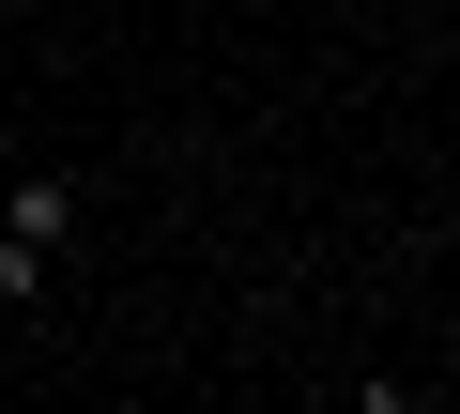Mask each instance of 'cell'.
Masks as SVG:
<instances>
[{"mask_svg":"<svg viewBox=\"0 0 460 414\" xmlns=\"http://www.w3.org/2000/svg\"><path fill=\"white\" fill-rule=\"evenodd\" d=\"M77 216H93V184H77V169H16V184H0V307H31V292L62 277Z\"/></svg>","mask_w":460,"mask_h":414,"instance_id":"6da1fadb","label":"cell"}]
</instances>
